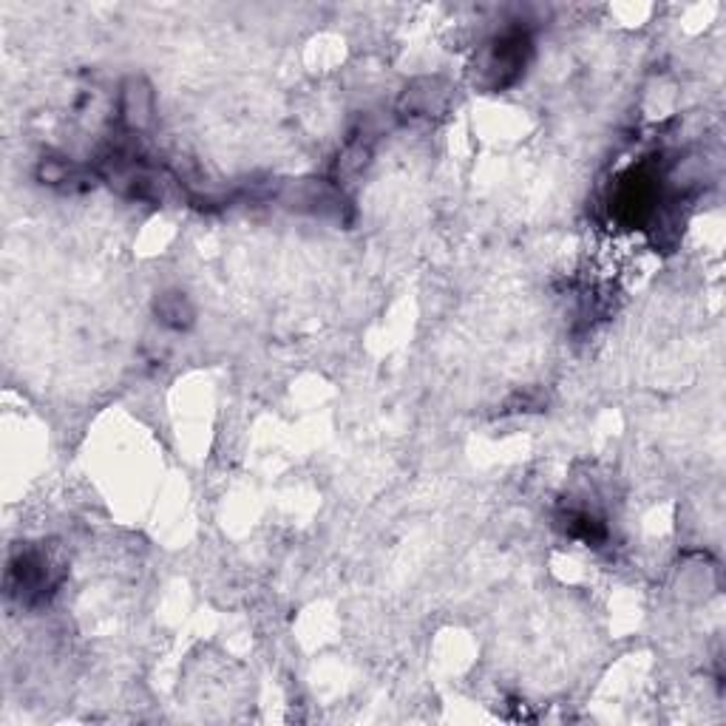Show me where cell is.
Returning <instances> with one entry per match:
<instances>
[{
	"instance_id": "obj_1",
	"label": "cell",
	"mask_w": 726,
	"mask_h": 726,
	"mask_svg": "<svg viewBox=\"0 0 726 726\" xmlns=\"http://www.w3.org/2000/svg\"><path fill=\"white\" fill-rule=\"evenodd\" d=\"M123 116L128 120V125H134V128L145 125L151 120V94L136 80L128 83V88L123 94Z\"/></svg>"
}]
</instances>
